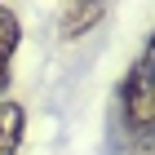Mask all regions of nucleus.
Returning <instances> with one entry per match:
<instances>
[{
    "label": "nucleus",
    "instance_id": "nucleus-1",
    "mask_svg": "<svg viewBox=\"0 0 155 155\" xmlns=\"http://www.w3.org/2000/svg\"><path fill=\"white\" fill-rule=\"evenodd\" d=\"M120 115L137 142H155V31L120 84Z\"/></svg>",
    "mask_w": 155,
    "mask_h": 155
},
{
    "label": "nucleus",
    "instance_id": "nucleus-5",
    "mask_svg": "<svg viewBox=\"0 0 155 155\" xmlns=\"http://www.w3.org/2000/svg\"><path fill=\"white\" fill-rule=\"evenodd\" d=\"M133 155H155V142H137V146H133Z\"/></svg>",
    "mask_w": 155,
    "mask_h": 155
},
{
    "label": "nucleus",
    "instance_id": "nucleus-3",
    "mask_svg": "<svg viewBox=\"0 0 155 155\" xmlns=\"http://www.w3.org/2000/svg\"><path fill=\"white\" fill-rule=\"evenodd\" d=\"M102 18H107V5H97V0H71V5H62V13H58V36L62 40H80V36H89Z\"/></svg>",
    "mask_w": 155,
    "mask_h": 155
},
{
    "label": "nucleus",
    "instance_id": "nucleus-4",
    "mask_svg": "<svg viewBox=\"0 0 155 155\" xmlns=\"http://www.w3.org/2000/svg\"><path fill=\"white\" fill-rule=\"evenodd\" d=\"M27 137V111L18 102H0V155H18Z\"/></svg>",
    "mask_w": 155,
    "mask_h": 155
},
{
    "label": "nucleus",
    "instance_id": "nucleus-2",
    "mask_svg": "<svg viewBox=\"0 0 155 155\" xmlns=\"http://www.w3.org/2000/svg\"><path fill=\"white\" fill-rule=\"evenodd\" d=\"M18 45H22V18L13 5H0V93H9V84H13Z\"/></svg>",
    "mask_w": 155,
    "mask_h": 155
}]
</instances>
